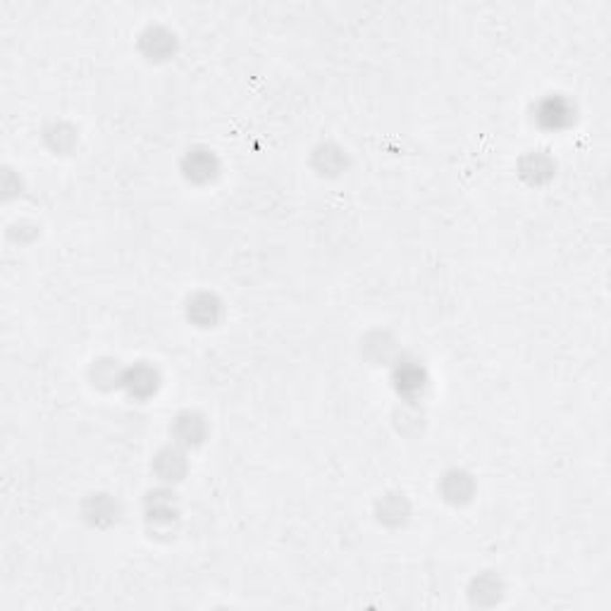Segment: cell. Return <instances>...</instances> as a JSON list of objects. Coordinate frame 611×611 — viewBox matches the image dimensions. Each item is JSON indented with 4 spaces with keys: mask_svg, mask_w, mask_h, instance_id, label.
Segmentation results:
<instances>
[{
    "mask_svg": "<svg viewBox=\"0 0 611 611\" xmlns=\"http://www.w3.org/2000/svg\"><path fill=\"white\" fill-rule=\"evenodd\" d=\"M151 471L160 485H177L182 483L187 473H189V458H187V449L179 445L163 446L151 461Z\"/></svg>",
    "mask_w": 611,
    "mask_h": 611,
    "instance_id": "cell-1",
    "label": "cell"
},
{
    "mask_svg": "<svg viewBox=\"0 0 611 611\" xmlns=\"http://www.w3.org/2000/svg\"><path fill=\"white\" fill-rule=\"evenodd\" d=\"M313 158H323V166H318L320 175H325V172H327V175H337V172L342 170L344 163H347L342 148H337L335 155H325L323 146H320V148H316V151H313Z\"/></svg>",
    "mask_w": 611,
    "mask_h": 611,
    "instance_id": "cell-12",
    "label": "cell"
},
{
    "mask_svg": "<svg viewBox=\"0 0 611 611\" xmlns=\"http://www.w3.org/2000/svg\"><path fill=\"white\" fill-rule=\"evenodd\" d=\"M139 50L151 62L170 60L177 53V37L170 29L160 25H151L141 31L139 37Z\"/></svg>",
    "mask_w": 611,
    "mask_h": 611,
    "instance_id": "cell-4",
    "label": "cell"
},
{
    "mask_svg": "<svg viewBox=\"0 0 611 611\" xmlns=\"http://www.w3.org/2000/svg\"><path fill=\"white\" fill-rule=\"evenodd\" d=\"M43 144L56 155H68L77 146V129L68 123H50L43 129Z\"/></svg>",
    "mask_w": 611,
    "mask_h": 611,
    "instance_id": "cell-10",
    "label": "cell"
},
{
    "mask_svg": "<svg viewBox=\"0 0 611 611\" xmlns=\"http://www.w3.org/2000/svg\"><path fill=\"white\" fill-rule=\"evenodd\" d=\"M170 437L175 445L189 452V449H196V446H201L206 442V437H209V421L198 411H182V413L172 418Z\"/></svg>",
    "mask_w": 611,
    "mask_h": 611,
    "instance_id": "cell-2",
    "label": "cell"
},
{
    "mask_svg": "<svg viewBox=\"0 0 611 611\" xmlns=\"http://www.w3.org/2000/svg\"><path fill=\"white\" fill-rule=\"evenodd\" d=\"M124 368L115 359H98L91 366V380L98 390H113V387H123Z\"/></svg>",
    "mask_w": 611,
    "mask_h": 611,
    "instance_id": "cell-11",
    "label": "cell"
},
{
    "mask_svg": "<svg viewBox=\"0 0 611 611\" xmlns=\"http://www.w3.org/2000/svg\"><path fill=\"white\" fill-rule=\"evenodd\" d=\"M440 495L442 499L449 501V504H466L471 501L473 492H476V483H473L471 473L461 471V468H452L446 471L440 480Z\"/></svg>",
    "mask_w": 611,
    "mask_h": 611,
    "instance_id": "cell-8",
    "label": "cell"
},
{
    "mask_svg": "<svg viewBox=\"0 0 611 611\" xmlns=\"http://www.w3.org/2000/svg\"><path fill=\"white\" fill-rule=\"evenodd\" d=\"M187 318L196 327H215L222 318V304L220 299L210 292H196L187 301Z\"/></svg>",
    "mask_w": 611,
    "mask_h": 611,
    "instance_id": "cell-6",
    "label": "cell"
},
{
    "mask_svg": "<svg viewBox=\"0 0 611 611\" xmlns=\"http://www.w3.org/2000/svg\"><path fill=\"white\" fill-rule=\"evenodd\" d=\"M218 158H215V153L209 151V148H194V151H187L182 160V170L184 177L189 179V182L196 184H206L210 179H215L218 175Z\"/></svg>",
    "mask_w": 611,
    "mask_h": 611,
    "instance_id": "cell-7",
    "label": "cell"
},
{
    "mask_svg": "<svg viewBox=\"0 0 611 611\" xmlns=\"http://www.w3.org/2000/svg\"><path fill=\"white\" fill-rule=\"evenodd\" d=\"M160 387V375L158 370L148 363H136L132 368H124V378H123V390L127 391L132 399H146L151 394H155Z\"/></svg>",
    "mask_w": 611,
    "mask_h": 611,
    "instance_id": "cell-5",
    "label": "cell"
},
{
    "mask_svg": "<svg viewBox=\"0 0 611 611\" xmlns=\"http://www.w3.org/2000/svg\"><path fill=\"white\" fill-rule=\"evenodd\" d=\"M375 514H378L380 523H385V526H402L409 520L411 507L406 497L399 492H390V495L380 497L375 504Z\"/></svg>",
    "mask_w": 611,
    "mask_h": 611,
    "instance_id": "cell-9",
    "label": "cell"
},
{
    "mask_svg": "<svg viewBox=\"0 0 611 611\" xmlns=\"http://www.w3.org/2000/svg\"><path fill=\"white\" fill-rule=\"evenodd\" d=\"M81 516L89 526L93 528H111L120 523L123 519V504L113 495L105 492H93L81 501Z\"/></svg>",
    "mask_w": 611,
    "mask_h": 611,
    "instance_id": "cell-3",
    "label": "cell"
}]
</instances>
